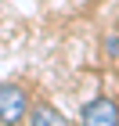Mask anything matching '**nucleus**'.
Returning <instances> with one entry per match:
<instances>
[{
    "mask_svg": "<svg viewBox=\"0 0 119 126\" xmlns=\"http://www.w3.org/2000/svg\"><path fill=\"white\" fill-rule=\"evenodd\" d=\"M79 119L90 123V126H116L119 123V105L112 97H94V101H87L79 108Z\"/></svg>",
    "mask_w": 119,
    "mask_h": 126,
    "instance_id": "f03ea898",
    "label": "nucleus"
},
{
    "mask_svg": "<svg viewBox=\"0 0 119 126\" xmlns=\"http://www.w3.org/2000/svg\"><path fill=\"white\" fill-rule=\"evenodd\" d=\"M29 112V94L18 83H0V123H22Z\"/></svg>",
    "mask_w": 119,
    "mask_h": 126,
    "instance_id": "f257e3e1",
    "label": "nucleus"
},
{
    "mask_svg": "<svg viewBox=\"0 0 119 126\" xmlns=\"http://www.w3.org/2000/svg\"><path fill=\"white\" fill-rule=\"evenodd\" d=\"M25 123H33V126H61L65 115H61L58 108H51V105H29Z\"/></svg>",
    "mask_w": 119,
    "mask_h": 126,
    "instance_id": "7ed1b4c3",
    "label": "nucleus"
}]
</instances>
